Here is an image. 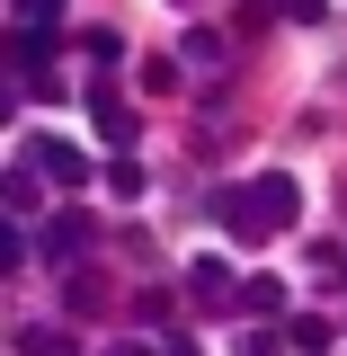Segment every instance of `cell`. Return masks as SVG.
Returning <instances> with one entry per match:
<instances>
[{"instance_id": "cell-12", "label": "cell", "mask_w": 347, "mask_h": 356, "mask_svg": "<svg viewBox=\"0 0 347 356\" xmlns=\"http://www.w3.org/2000/svg\"><path fill=\"white\" fill-rule=\"evenodd\" d=\"M321 9H330V0H285V18H294V27H312Z\"/></svg>"}, {"instance_id": "cell-10", "label": "cell", "mask_w": 347, "mask_h": 356, "mask_svg": "<svg viewBox=\"0 0 347 356\" xmlns=\"http://www.w3.org/2000/svg\"><path fill=\"white\" fill-rule=\"evenodd\" d=\"M241 303H250V312H276V303H285V285H276V276H250V285H241Z\"/></svg>"}, {"instance_id": "cell-13", "label": "cell", "mask_w": 347, "mask_h": 356, "mask_svg": "<svg viewBox=\"0 0 347 356\" xmlns=\"http://www.w3.org/2000/svg\"><path fill=\"white\" fill-rule=\"evenodd\" d=\"M241 356H276V339H267V330H250V339H241Z\"/></svg>"}, {"instance_id": "cell-3", "label": "cell", "mask_w": 347, "mask_h": 356, "mask_svg": "<svg viewBox=\"0 0 347 356\" xmlns=\"http://www.w3.org/2000/svg\"><path fill=\"white\" fill-rule=\"evenodd\" d=\"M54 27H18V36H9V63H18V72H45V54H54Z\"/></svg>"}, {"instance_id": "cell-1", "label": "cell", "mask_w": 347, "mask_h": 356, "mask_svg": "<svg viewBox=\"0 0 347 356\" xmlns=\"http://www.w3.org/2000/svg\"><path fill=\"white\" fill-rule=\"evenodd\" d=\"M294 214H303V187H294L285 170L241 178V187H223V196H214V222L232 232V241H276Z\"/></svg>"}, {"instance_id": "cell-5", "label": "cell", "mask_w": 347, "mask_h": 356, "mask_svg": "<svg viewBox=\"0 0 347 356\" xmlns=\"http://www.w3.org/2000/svg\"><path fill=\"white\" fill-rule=\"evenodd\" d=\"M81 241H89V232H81L72 214H54V222H45V259H63V267H72V250H81Z\"/></svg>"}, {"instance_id": "cell-8", "label": "cell", "mask_w": 347, "mask_h": 356, "mask_svg": "<svg viewBox=\"0 0 347 356\" xmlns=\"http://www.w3.org/2000/svg\"><path fill=\"white\" fill-rule=\"evenodd\" d=\"M81 54H89V63H98V72H107V63L125 54V36H107V27H89V36H81Z\"/></svg>"}, {"instance_id": "cell-11", "label": "cell", "mask_w": 347, "mask_h": 356, "mask_svg": "<svg viewBox=\"0 0 347 356\" xmlns=\"http://www.w3.org/2000/svg\"><path fill=\"white\" fill-rule=\"evenodd\" d=\"M63 18V0H18V27H54Z\"/></svg>"}, {"instance_id": "cell-2", "label": "cell", "mask_w": 347, "mask_h": 356, "mask_svg": "<svg viewBox=\"0 0 347 356\" xmlns=\"http://www.w3.org/2000/svg\"><path fill=\"white\" fill-rule=\"evenodd\" d=\"M27 161H36V170H54L63 187H89V152H81V143H54V134H36V143H27Z\"/></svg>"}, {"instance_id": "cell-6", "label": "cell", "mask_w": 347, "mask_h": 356, "mask_svg": "<svg viewBox=\"0 0 347 356\" xmlns=\"http://www.w3.org/2000/svg\"><path fill=\"white\" fill-rule=\"evenodd\" d=\"M81 339L72 330H18V356H72Z\"/></svg>"}, {"instance_id": "cell-9", "label": "cell", "mask_w": 347, "mask_h": 356, "mask_svg": "<svg viewBox=\"0 0 347 356\" xmlns=\"http://www.w3.org/2000/svg\"><path fill=\"white\" fill-rule=\"evenodd\" d=\"M187 285H196V294H232V267H223V259H196V276H187Z\"/></svg>"}, {"instance_id": "cell-4", "label": "cell", "mask_w": 347, "mask_h": 356, "mask_svg": "<svg viewBox=\"0 0 347 356\" xmlns=\"http://www.w3.org/2000/svg\"><path fill=\"white\" fill-rule=\"evenodd\" d=\"M285 339H294L303 356H330V339H339V330H330L321 312H294V321H285Z\"/></svg>"}, {"instance_id": "cell-7", "label": "cell", "mask_w": 347, "mask_h": 356, "mask_svg": "<svg viewBox=\"0 0 347 356\" xmlns=\"http://www.w3.org/2000/svg\"><path fill=\"white\" fill-rule=\"evenodd\" d=\"M98 134H107V143H134V116L107 98V89H98Z\"/></svg>"}, {"instance_id": "cell-14", "label": "cell", "mask_w": 347, "mask_h": 356, "mask_svg": "<svg viewBox=\"0 0 347 356\" xmlns=\"http://www.w3.org/2000/svg\"><path fill=\"white\" fill-rule=\"evenodd\" d=\"M170 356H205V348H196V339H170Z\"/></svg>"}]
</instances>
